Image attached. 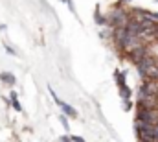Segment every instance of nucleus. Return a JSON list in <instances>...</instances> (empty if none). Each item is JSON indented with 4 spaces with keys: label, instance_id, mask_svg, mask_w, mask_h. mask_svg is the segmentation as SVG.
Returning a JSON list of instances; mask_svg holds the SVG:
<instances>
[{
    "label": "nucleus",
    "instance_id": "f257e3e1",
    "mask_svg": "<svg viewBox=\"0 0 158 142\" xmlns=\"http://www.w3.org/2000/svg\"><path fill=\"white\" fill-rule=\"evenodd\" d=\"M131 20V13L125 9H114L107 15V24L110 28H125Z\"/></svg>",
    "mask_w": 158,
    "mask_h": 142
},
{
    "label": "nucleus",
    "instance_id": "f03ea898",
    "mask_svg": "<svg viewBox=\"0 0 158 142\" xmlns=\"http://www.w3.org/2000/svg\"><path fill=\"white\" fill-rule=\"evenodd\" d=\"M61 107H63V113H64L66 116H70V118H77V111H76L72 105H68V104H61Z\"/></svg>",
    "mask_w": 158,
    "mask_h": 142
},
{
    "label": "nucleus",
    "instance_id": "7ed1b4c3",
    "mask_svg": "<svg viewBox=\"0 0 158 142\" xmlns=\"http://www.w3.org/2000/svg\"><path fill=\"white\" fill-rule=\"evenodd\" d=\"M0 79H2L4 83H7V85H15V76L9 74V72H2V74H0Z\"/></svg>",
    "mask_w": 158,
    "mask_h": 142
},
{
    "label": "nucleus",
    "instance_id": "20e7f679",
    "mask_svg": "<svg viewBox=\"0 0 158 142\" xmlns=\"http://www.w3.org/2000/svg\"><path fill=\"white\" fill-rule=\"evenodd\" d=\"M119 96H121L123 100H131V89H129L127 85L119 87Z\"/></svg>",
    "mask_w": 158,
    "mask_h": 142
},
{
    "label": "nucleus",
    "instance_id": "39448f33",
    "mask_svg": "<svg viewBox=\"0 0 158 142\" xmlns=\"http://www.w3.org/2000/svg\"><path fill=\"white\" fill-rule=\"evenodd\" d=\"M116 81H118V87L127 85V83H125V74H123V72H116Z\"/></svg>",
    "mask_w": 158,
    "mask_h": 142
},
{
    "label": "nucleus",
    "instance_id": "423d86ee",
    "mask_svg": "<svg viewBox=\"0 0 158 142\" xmlns=\"http://www.w3.org/2000/svg\"><path fill=\"white\" fill-rule=\"evenodd\" d=\"M11 100H13V107H15L17 111H22V107H20V104L17 102V94H15V92H11Z\"/></svg>",
    "mask_w": 158,
    "mask_h": 142
},
{
    "label": "nucleus",
    "instance_id": "0eeeda50",
    "mask_svg": "<svg viewBox=\"0 0 158 142\" xmlns=\"http://www.w3.org/2000/svg\"><path fill=\"white\" fill-rule=\"evenodd\" d=\"M61 122L64 124V129H68V122H66V118H64V116H61Z\"/></svg>",
    "mask_w": 158,
    "mask_h": 142
},
{
    "label": "nucleus",
    "instance_id": "6e6552de",
    "mask_svg": "<svg viewBox=\"0 0 158 142\" xmlns=\"http://www.w3.org/2000/svg\"><path fill=\"white\" fill-rule=\"evenodd\" d=\"M6 50H7V52H9V54H15V50H13V48H11V46H7V44H6Z\"/></svg>",
    "mask_w": 158,
    "mask_h": 142
},
{
    "label": "nucleus",
    "instance_id": "1a4fd4ad",
    "mask_svg": "<svg viewBox=\"0 0 158 142\" xmlns=\"http://www.w3.org/2000/svg\"><path fill=\"white\" fill-rule=\"evenodd\" d=\"M61 142H74V140H72V139H68V137H63V139H61Z\"/></svg>",
    "mask_w": 158,
    "mask_h": 142
},
{
    "label": "nucleus",
    "instance_id": "9d476101",
    "mask_svg": "<svg viewBox=\"0 0 158 142\" xmlns=\"http://www.w3.org/2000/svg\"><path fill=\"white\" fill-rule=\"evenodd\" d=\"M72 140H74V142H85V140H83V139H81V137H74Z\"/></svg>",
    "mask_w": 158,
    "mask_h": 142
},
{
    "label": "nucleus",
    "instance_id": "9b49d317",
    "mask_svg": "<svg viewBox=\"0 0 158 142\" xmlns=\"http://www.w3.org/2000/svg\"><path fill=\"white\" fill-rule=\"evenodd\" d=\"M156 42H158V30H156Z\"/></svg>",
    "mask_w": 158,
    "mask_h": 142
},
{
    "label": "nucleus",
    "instance_id": "f8f14e48",
    "mask_svg": "<svg viewBox=\"0 0 158 142\" xmlns=\"http://www.w3.org/2000/svg\"><path fill=\"white\" fill-rule=\"evenodd\" d=\"M123 2H132V0H123Z\"/></svg>",
    "mask_w": 158,
    "mask_h": 142
},
{
    "label": "nucleus",
    "instance_id": "ddd939ff",
    "mask_svg": "<svg viewBox=\"0 0 158 142\" xmlns=\"http://www.w3.org/2000/svg\"><path fill=\"white\" fill-rule=\"evenodd\" d=\"M155 142H158V140H155Z\"/></svg>",
    "mask_w": 158,
    "mask_h": 142
}]
</instances>
